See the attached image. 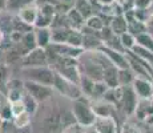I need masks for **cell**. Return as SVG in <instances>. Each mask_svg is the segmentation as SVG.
<instances>
[{"label":"cell","instance_id":"1","mask_svg":"<svg viewBox=\"0 0 153 133\" xmlns=\"http://www.w3.org/2000/svg\"><path fill=\"white\" fill-rule=\"evenodd\" d=\"M71 112H72L76 123L84 128H91L95 124L96 114L91 106V101L88 100V97L83 96L77 100H73Z\"/></svg>","mask_w":153,"mask_h":133},{"label":"cell","instance_id":"29","mask_svg":"<svg viewBox=\"0 0 153 133\" xmlns=\"http://www.w3.org/2000/svg\"><path fill=\"white\" fill-rule=\"evenodd\" d=\"M119 39H120V43H121L123 48H124L125 51H131V49L136 45V36L132 35L131 32H128V31L124 32L123 35H120Z\"/></svg>","mask_w":153,"mask_h":133},{"label":"cell","instance_id":"18","mask_svg":"<svg viewBox=\"0 0 153 133\" xmlns=\"http://www.w3.org/2000/svg\"><path fill=\"white\" fill-rule=\"evenodd\" d=\"M35 39L40 48H47L51 44V29L49 28H35Z\"/></svg>","mask_w":153,"mask_h":133},{"label":"cell","instance_id":"35","mask_svg":"<svg viewBox=\"0 0 153 133\" xmlns=\"http://www.w3.org/2000/svg\"><path fill=\"white\" fill-rule=\"evenodd\" d=\"M120 133H143L139 129V126H136L132 123H124L120 128Z\"/></svg>","mask_w":153,"mask_h":133},{"label":"cell","instance_id":"39","mask_svg":"<svg viewBox=\"0 0 153 133\" xmlns=\"http://www.w3.org/2000/svg\"><path fill=\"white\" fill-rule=\"evenodd\" d=\"M5 7H7V0H0V12L5 11Z\"/></svg>","mask_w":153,"mask_h":133},{"label":"cell","instance_id":"3","mask_svg":"<svg viewBox=\"0 0 153 133\" xmlns=\"http://www.w3.org/2000/svg\"><path fill=\"white\" fill-rule=\"evenodd\" d=\"M52 88H53V91H56V92L60 93L61 96L67 97V99L72 100V101L84 96L83 91H81V88H80V85H77V84H75V82L69 81V80H67L65 77H63L61 75H59V73H56V75H55V81H53Z\"/></svg>","mask_w":153,"mask_h":133},{"label":"cell","instance_id":"13","mask_svg":"<svg viewBox=\"0 0 153 133\" xmlns=\"http://www.w3.org/2000/svg\"><path fill=\"white\" fill-rule=\"evenodd\" d=\"M42 125H43L44 133H61V131H63V126H61L60 113L53 112L52 114L44 117Z\"/></svg>","mask_w":153,"mask_h":133},{"label":"cell","instance_id":"21","mask_svg":"<svg viewBox=\"0 0 153 133\" xmlns=\"http://www.w3.org/2000/svg\"><path fill=\"white\" fill-rule=\"evenodd\" d=\"M11 123H12V125L17 131H20V129H27L29 126V124H31V114H29L28 112H23V113L15 116Z\"/></svg>","mask_w":153,"mask_h":133},{"label":"cell","instance_id":"4","mask_svg":"<svg viewBox=\"0 0 153 133\" xmlns=\"http://www.w3.org/2000/svg\"><path fill=\"white\" fill-rule=\"evenodd\" d=\"M24 81V89L25 92L29 93L37 103H44L47 100H49L53 94V88L48 87V85H43L39 82L35 81H29V80H23Z\"/></svg>","mask_w":153,"mask_h":133},{"label":"cell","instance_id":"2","mask_svg":"<svg viewBox=\"0 0 153 133\" xmlns=\"http://www.w3.org/2000/svg\"><path fill=\"white\" fill-rule=\"evenodd\" d=\"M20 71H22L23 76H24V80L39 82V84L48 85V87H52V85H53L56 72L49 65L23 67V68H20Z\"/></svg>","mask_w":153,"mask_h":133},{"label":"cell","instance_id":"16","mask_svg":"<svg viewBox=\"0 0 153 133\" xmlns=\"http://www.w3.org/2000/svg\"><path fill=\"white\" fill-rule=\"evenodd\" d=\"M102 82L108 88H117L119 87V68L109 64L105 67L104 73H102Z\"/></svg>","mask_w":153,"mask_h":133},{"label":"cell","instance_id":"5","mask_svg":"<svg viewBox=\"0 0 153 133\" xmlns=\"http://www.w3.org/2000/svg\"><path fill=\"white\" fill-rule=\"evenodd\" d=\"M56 13L57 12H56L53 3L44 1L42 5H39V13H37V19L35 22L33 28H49Z\"/></svg>","mask_w":153,"mask_h":133},{"label":"cell","instance_id":"7","mask_svg":"<svg viewBox=\"0 0 153 133\" xmlns=\"http://www.w3.org/2000/svg\"><path fill=\"white\" fill-rule=\"evenodd\" d=\"M121 88H123V96H121L120 109L124 111L126 116H132V114H134V111H136L140 99L134 93L132 85H126V87H121Z\"/></svg>","mask_w":153,"mask_h":133},{"label":"cell","instance_id":"20","mask_svg":"<svg viewBox=\"0 0 153 133\" xmlns=\"http://www.w3.org/2000/svg\"><path fill=\"white\" fill-rule=\"evenodd\" d=\"M73 7L83 15L84 19H87V17H89L91 15L95 13V8H93V5L91 4L89 0H76Z\"/></svg>","mask_w":153,"mask_h":133},{"label":"cell","instance_id":"11","mask_svg":"<svg viewBox=\"0 0 153 133\" xmlns=\"http://www.w3.org/2000/svg\"><path fill=\"white\" fill-rule=\"evenodd\" d=\"M92 128L97 133H117V131L120 129L117 126V121L113 116L96 117Z\"/></svg>","mask_w":153,"mask_h":133},{"label":"cell","instance_id":"25","mask_svg":"<svg viewBox=\"0 0 153 133\" xmlns=\"http://www.w3.org/2000/svg\"><path fill=\"white\" fill-rule=\"evenodd\" d=\"M22 100H23V103H24L25 111H27L28 113L31 114V116H32V114H35V113H36V111H37V106H39V103H37L36 100H35L33 97H32L29 93L25 92V89H24V93H23Z\"/></svg>","mask_w":153,"mask_h":133},{"label":"cell","instance_id":"31","mask_svg":"<svg viewBox=\"0 0 153 133\" xmlns=\"http://www.w3.org/2000/svg\"><path fill=\"white\" fill-rule=\"evenodd\" d=\"M12 31L20 32V33H27L29 31H33V27L25 24L24 22H22V20L16 16V19L12 20Z\"/></svg>","mask_w":153,"mask_h":133},{"label":"cell","instance_id":"43","mask_svg":"<svg viewBox=\"0 0 153 133\" xmlns=\"http://www.w3.org/2000/svg\"><path fill=\"white\" fill-rule=\"evenodd\" d=\"M3 124H4V121H3L1 117H0V133H1V129H3Z\"/></svg>","mask_w":153,"mask_h":133},{"label":"cell","instance_id":"8","mask_svg":"<svg viewBox=\"0 0 153 133\" xmlns=\"http://www.w3.org/2000/svg\"><path fill=\"white\" fill-rule=\"evenodd\" d=\"M47 51L56 53V55L61 56V57H73V59H79L81 55L84 53L83 48H77V47H72L67 43H51L48 47H47Z\"/></svg>","mask_w":153,"mask_h":133},{"label":"cell","instance_id":"23","mask_svg":"<svg viewBox=\"0 0 153 133\" xmlns=\"http://www.w3.org/2000/svg\"><path fill=\"white\" fill-rule=\"evenodd\" d=\"M33 3H36V0H7L5 11L17 13L22 8L27 7V5H29V4H33Z\"/></svg>","mask_w":153,"mask_h":133},{"label":"cell","instance_id":"42","mask_svg":"<svg viewBox=\"0 0 153 133\" xmlns=\"http://www.w3.org/2000/svg\"><path fill=\"white\" fill-rule=\"evenodd\" d=\"M85 133H97V132H96L95 129L91 126V128H87V129H85Z\"/></svg>","mask_w":153,"mask_h":133},{"label":"cell","instance_id":"30","mask_svg":"<svg viewBox=\"0 0 153 133\" xmlns=\"http://www.w3.org/2000/svg\"><path fill=\"white\" fill-rule=\"evenodd\" d=\"M10 79V67L7 64H0V91L3 93L5 92V87Z\"/></svg>","mask_w":153,"mask_h":133},{"label":"cell","instance_id":"9","mask_svg":"<svg viewBox=\"0 0 153 133\" xmlns=\"http://www.w3.org/2000/svg\"><path fill=\"white\" fill-rule=\"evenodd\" d=\"M134 93L137 94L140 100H149L152 99V80L146 77H140L136 76L132 82Z\"/></svg>","mask_w":153,"mask_h":133},{"label":"cell","instance_id":"10","mask_svg":"<svg viewBox=\"0 0 153 133\" xmlns=\"http://www.w3.org/2000/svg\"><path fill=\"white\" fill-rule=\"evenodd\" d=\"M99 51H101L105 55V57L109 60V63L112 65H114L119 69H123V68H129L128 64V57L124 52H119V51H113V49L108 48L105 45H101L99 48Z\"/></svg>","mask_w":153,"mask_h":133},{"label":"cell","instance_id":"24","mask_svg":"<svg viewBox=\"0 0 153 133\" xmlns=\"http://www.w3.org/2000/svg\"><path fill=\"white\" fill-rule=\"evenodd\" d=\"M136 44L140 45V47H143V48L148 49V51L153 52V36L149 33L148 31L137 35L136 36Z\"/></svg>","mask_w":153,"mask_h":133},{"label":"cell","instance_id":"38","mask_svg":"<svg viewBox=\"0 0 153 133\" xmlns=\"http://www.w3.org/2000/svg\"><path fill=\"white\" fill-rule=\"evenodd\" d=\"M128 1H129V0H114V3H116L119 7H121V8H124ZM131 1H132V0H131Z\"/></svg>","mask_w":153,"mask_h":133},{"label":"cell","instance_id":"33","mask_svg":"<svg viewBox=\"0 0 153 133\" xmlns=\"http://www.w3.org/2000/svg\"><path fill=\"white\" fill-rule=\"evenodd\" d=\"M153 4V0H132L133 8L137 10H149Z\"/></svg>","mask_w":153,"mask_h":133},{"label":"cell","instance_id":"28","mask_svg":"<svg viewBox=\"0 0 153 133\" xmlns=\"http://www.w3.org/2000/svg\"><path fill=\"white\" fill-rule=\"evenodd\" d=\"M0 117L4 123H11L13 119V114H12V109H11V103L7 100L5 97L4 103H0Z\"/></svg>","mask_w":153,"mask_h":133},{"label":"cell","instance_id":"14","mask_svg":"<svg viewBox=\"0 0 153 133\" xmlns=\"http://www.w3.org/2000/svg\"><path fill=\"white\" fill-rule=\"evenodd\" d=\"M37 13H39V5L36 3L33 4H29L27 7L22 8V10L17 12V17H19L22 22H24L25 24L33 27L35 25V22L37 19Z\"/></svg>","mask_w":153,"mask_h":133},{"label":"cell","instance_id":"6","mask_svg":"<svg viewBox=\"0 0 153 133\" xmlns=\"http://www.w3.org/2000/svg\"><path fill=\"white\" fill-rule=\"evenodd\" d=\"M22 68L23 67H44L48 65V56H47L45 48L36 47L32 51H29L22 59Z\"/></svg>","mask_w":153,"mask_h":133},{"label":"cell","instance_id":"37","mask_svg":"<svg viewBox=\"0 0 153 133\" xmlns=\"http://www.w3.org/2000/svg\"><path fill=\"white\" fill-rule=\"evenodd\" d=\"M55 1L60 3V4H65V5H69V7H73L76 0H55Z\"/></svg>","mask_w":153,"mask_h":133},{"label":"cell","instance_id":"27","mask_svg":"<svg viewBox=\"0 0 153 133\" xmlns=\"http://www.w3.org/2000/svg\"><path fill=\"white\" fill-rule=\"evenodd\" d=\"M132 52L134 53V55H137L139 57H141L143 60H145L146 63L149 64L152 68H153V52L151 51H148V49H145V48H143V47H140V45H134L133 48L131 49Z\"/></svg>","mask_w":153,"mask_h":133},{"label":"cell","instance_id":"34","mask_svg":"<svg viewBox=\"0 0 153 133\" xmlns=\"http://www.w3.org/2000/svg\"><path fill=\"white\" fill-rule=\"evenodd\" d=\"M85 129L87 128L79 125L77 123H73V124H71V125L65 126V128L61 131V133H85Z\"/></svg>","mask_w":153,"mask_h":133},{"label":"cell","instance_id":"17","mask_svg":"<svg viewBox=\"0 0 153 133\" xmlns=\"http://www.w3.org/2000/svg\"><path fill=\"white\" fill-rule=\"evenodd\" d=\"M67 16V20H68V24L72 29H79L80 31L81 28L84 27V23H85V19L83 17V15L79 12L75 7H72L68 12L65 13Z\"/></svg>","mask_w":153,"mask_h":133},{"label":"cell","instance_id":"22","mask_svg":"<svg viewBox=\"0 0 153 133\" xmlns=\"http://www.w3.org/2000/svg\"><path fill=\"white\" fill-rule=\"evenodd\" d=\"M134 77H136V75L132 72L131 68H123V69H119V87L132 85Z\"/></svg>","mask_w":153,"mask_h":133},{"label":"cell","instance_id":"15","mask_svg":"<svg viewBox=\"0 0 153 133\" xmlns=\"http://www.w3.org/2000/svg\"><path fill=\"white\" fill-rule=\"evenodd\" d=\"M109 28L112 31V33L120 36L124 32L128 31V22H126V17L124 13H119L114 15L111 17V23H109Z\"/></svg>","mask_w":153,"mask_h":133},{"label":"cell","instance_id":"12","mask_svg":"<svg viewBox=\"0 0 153 133\" xmlns=\"http://www.w3.org/2000/svg\"><path fill=\"white\" fill-rule=\"evenodd\" d=\"M93 112H95L96 117H104V116H113L116 106L111 103H108L104 99H95L91 101Z\"/></svg>","mask_w":153,"mask_h":133},{"label":"cell","instance_id":"19","mask_svg":"<svg viewBox=\"0 0 153 133\" xmlns=\"http://www.w3.org/2000/svg\"><path fill=\"white\" fill-rule=\"evenodd\" d=\"M84 27H85V28H88V29H91V31L100 32L105 27V20L102 19L100 15L93 13V15H91L89 17H87V19H85Z\"/></svg>","mask_w":153,"mask_h":133},{"label":"cell","instance_id":"36","mask_svg":"<svg viewBox=\"0 0 153 133\" xmlns=\"http://www.w3.org/2000/svg\"><path fill=\"white\" fill-rule=\"evenodd\" d=\"M95 3L100 7H108V5L114 4V0H95Z\"/></svg>","mask_w":153,"mask_h":133},{"label":"cell","instance_id":"41","mask_svg":"<svg viewBox=\"0 0 153 133\" xmlns=\"http://www.w3.org/2000/svg\"><path fill=\"white\" fill-rule=\"evenodd\" d=\"M3 43H4V32H3V29L0 28V47L3 45Z\"/></svg>","mask_w":153,"mask_h":133},{"label":"cell","instance_id":"45","mask_svg":"<svg viewBox=\"0 0 153 133\" xmlns=\"http://www.w3.org/2000/svg\"><path fill=\"white\" fill-rule=\"evenodd\" d=\"M117 133H120V129H119V131H117Z\"/></svg>","mask_w":153,"mask_h":133},{"label":"cell","instance_id":"32","mask_svg":"<svg viewBox=\"0 0 153 133\" xmlns=\"http://www.w3.org/2000/svg\"><path fill=\"white\" fill-rule=\"evenodd\" d=\"M11 109H12L13 117L17 116V114H20V113H23V112H27V111H25V106H24V103H23V100L12 101V103H11Z\"/></svg>","mask_w":153,"mask_h":133},{"label":"cell","instance_id":"40","mask_svg":"<svg viewBox=\"0 0 153 133\" xmlns=\"http://www.w3.org/2000/svg\"><path fill=\"white\" fill-rule=\"evenodd\" d=\"M145 123L148 124V125H153V112H152V113L145 119Z\"/></svg>","mask_w":153,"mask_h":133},{"label":"cell","instance_id":"44","mask_svg":"<svg viewBox=\"0 0 153 133\" xmlns=\"http://www.w3.org/2000/svg\"><path fill=\"white\" fill-rule=\"evenodd\" d=\"M152 99H153V80H152Z\"/></svg>","mask_w":153,"mask_h":133},{"label":"cell","instance_id":"26","mask_svg":"<svg viewBox=\"0 0 153 133\" xmlns=\"http://www.w3.org/2000/svg\"><path fill=\"white\" fill-rule=\"evenodd\" d=\"M67 44L72 47H77V48H83V33L79 29H72L71 28L68 33V39H67Z\"/></svg>","mask_w":153,"mask_h":133}]
</instances>
